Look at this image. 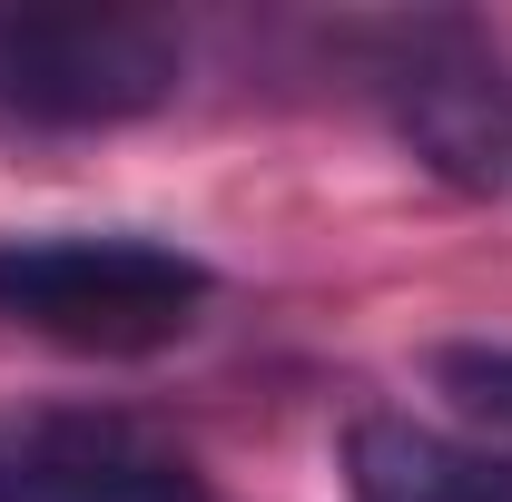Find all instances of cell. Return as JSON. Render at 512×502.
I'll return each instance as SVG.
<instances>
[{
  "instance_id": "obj_4",
  "label": "cell",
  "mask_w": 512,
  "mask_h": 502,
  "mask_svg": "<svg viewBox=\"0 0 512 502\" xmlns=\"http://www.w3.org/2000/svg\"><path fill=\"white\" fill-rule=\"evenodd\" d=\"M345 493L355 502H512V463L493 443L414 424V414H355L345 424Z\"/></svg>"
},
{
  "instance_id": "obj_2",
  "label": "cell",
  "mask_w": 512,
  "mask_h": 502,
  "mask_svg": "<svg viewBox=\"0 0 512 502\" xmlns=\"http://www.w3.org/2000/svg\"><path fill=\"white\" fill-rule=\"evenodd\" d=\"M188 50L138 10H0V119L128 128L168 109Z\"/></svg>"
},
{
  "instance_id": "obj_5",
  "label": "cell",
  "mask_w": 512,
  "mask_h": 502,
  "mask_svg": "<svg viewBox=\"0 0 512 502\" xmlns=\"http://www.w3.org/2000/svg\"><path fill=\"white\" fill-rule=\"evenodd\" d=\"M424 375H434V394H444L453 414L512 463V345L463 335V345H434V355H424Z\"/></svg>"
},
{
  "instance_id": "obj_3",
  "label": "cell",
  "mask_w": 512,
  "mask_h": 502,
  "mask_svg": "<svg viewBox=\"0 0 512 502\" xmlns=\"http://www.w3.org/2000/svg\"><path fill=\"white\" fill-rule=\"evenodd\" d=\"M0 502H217V493L197 463L158 453L128 424L30 414V424H0Z\"/></svg>"
},
{
  "instance_id": "obj_1",
  "label": "cell",
  "mask_w": 512,
  "mask_h": 502,
  "mask_svg": "<svg viewBox=\"0 0 512 502\" xmlns=\"http://www.w3.org/2000/svg\"><path fill=\"white\" fill-rule=\"evenodd\" d=\"M207 256L128 227H20L0 237V325L60 345V355H168L207 325Z\"/></svg>"
}]
</instances>
